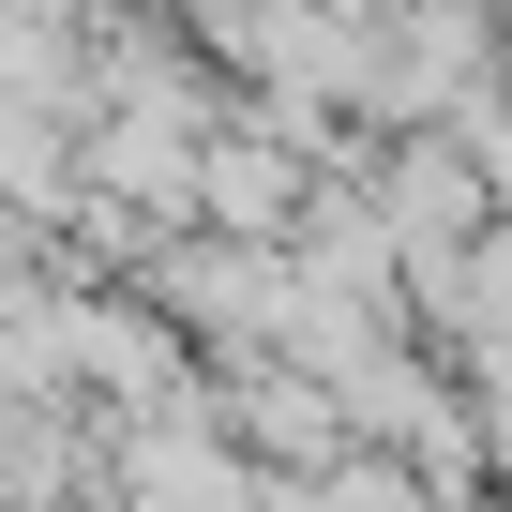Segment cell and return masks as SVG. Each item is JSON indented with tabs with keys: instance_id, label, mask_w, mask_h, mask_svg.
I'll return each mask as SVG.
<instances>
[{
	"instance_id": "obj_1",
	"label": "cell",
	"mask_w": 512,
	"mask_h": 512,
	"mask_svg": "<svg viewBox=\"0 0 512 512\" xmlns=\"http://www.w3.org/2000/svg\"><path fill=\"white\" fill-rule=\"evenodd\" d=\"M121 482H136V512H256V482H241L226 452H196V437H151Z\"/></svg>"
}]
</instances>
